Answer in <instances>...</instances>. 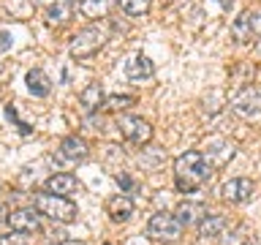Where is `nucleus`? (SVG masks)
Instances as JSON below:
<instances>
[{
	"instance_id": "1a4fd4ad",
	"label": "nucleus",
	"mask_w": 261,
	"mask_h": 245,
	"mask_svg": "<svg viewBox=\"0 0 261 245\" xmlns=\"http://www.w3.org/2000/svg\"><path fill=\"white\" fill-rule=\"evenodd\" d=\"M136 163L142 172H158L166 166V150L161 144H144L136 155Z\"/></svg>"
},
{
	"instance_id": "a211bd4d",
	"label": "nucleus",
	"mask_w": 261,
	"mask_h": 245,
	"mask_svg": "<svg viewBox=\"0 0 261 245\" xmlns=\"http://www.w3.org/2000/svg\"><path fill=\"white\" fill-rule=\"evenodd\" d=\"M196 229H199V237H204V240H218L226 232V220L220 215H204Z\"/></svg>"
},
{
	"instance_id": "9d476101",
	"label": "nucleus",
	"mask_w": 261,
	"mask_h": 245,
	"mask_svg": "<svg viewBox=\"0 0 261 245\" xmlns=\"http://www.w3.org/2000/svg\"><path fill=\"white\" fill-rule=\"evenodd\" d=\"M44 191L55 193V196H71V193L79 191V180H76V175H71V172H57V175H52L44 183Z\"/></svg>"
},
{
	"instance_id": "7c9ffc66",
	"label": "nucleus",
	"mask_w": 261,
	"mask_h": 245,
	"mask_svg": "<svg viewBox=\"0 0 261 245\" xmlns=\"http://www.w3.org/2000/svg\"><path fill=\"white\" fill-rule=\"evenodd\" d=\"M3 220H8V212H6L3 204H0V224H3Z\"/></svg>"
},
{
	"instance_id": "39448f33",
	"label": "nucleus",
	"mask_w": 261,
	"mask_h": 245,
	"mask_svg": "<svg viewBox=\"0 0 261 245\" xmlns=\"http://www.w3.org/2000/svg\"><path fill=\"white\" fill-rule=\"evenodd\" d=\"M117 126H120V134L125 136V142L134 147H144L152 139V126L139 114H120Z\"/></svg>"
},
{
	"instance_id": "20e7f679",
	"label": "nucleus",
	"mask_w": 261,
	"mask_h": 245,
	"mask_svg": "<svg viewBox=\"0 0 261 245\" xmlns=\"http://www.w3.org/2000/svg\"><path fill=\"white\" fill-rule=\"evenodd\" d=\"M38 212L46 218L57 220V224H71L76 218V204L68 202V196H55V193H41L38 196Z\"/></svg>"
},
{
	"instance_id": "423d86ee",
	"label": "nucleus",
	"mask_w": 261,
	"mask_h": 245,
	"mask_svg": "<svg viewBox=\"0 0 261 245\" xmlns=\"http://www.w3.org/2000/svg\"><path fill=\"white\" fill-rule=\"evenodd\" d=\"M228 106L237 117H256V114H261V90L253 85L240 87V93L231 95Z\"/></svg>"
},
{
	"instance_id": "393cba45",
	"label": "nucleus",
	"mask_w": 261,
	"mask_h": 245,
	"mask_svg": "<svg viewBox=\"0 0 261 245\" xmlns=\"http://www.w3.org/2000/svg\"><path fill=\"white\" fill-rule=\"evenodd\" d=\"M0 245H30L28 232H16V229H11V232L0 234Z\"/></svg>"
},
{
	"instance_id": "b1692460",
	"label": "nucleus",
	"mask_w": 261,
	"mask_h": 245,
	"mask_svg": "<svg viewBox=\"0 0 261 245\" xmlns=\"http://www.w3.org/2000/svg\"><path fill=\"white\" fill-rule=\"evenodd\" d=\"M253 79V65L250 63H237L231 68V85L248 87V82Z\"/></svg>"
},
{
	"instance_id": "f8f14e48",
	"label": "nucleus",
	"mask_w": 261,
	"mask_h": 245,
	"mask_svg": "<svg viewBox=\"0 0 261 245\" xmlns=\"http://www.w3.org/2000/svg\"><path fill=\"white\" fill-rule=\"evenodd\" d=\"M207 161L212 163V166H226L228 158L234 155V144L228 142V139L223 136H218V139H210V144H207Z\"/></svg>"
},
{
	"instance_id": "bb28decb",
	"label": "nucleus",
	"mask_w": 261,
	"mask_h": 245,
	"mask_svg": "<svg viewBox=\"0 0 261 245\" xmlns=\"http://www.w3.org/2000/svg\"><path fill=\"white\" fill-rule=\"evenodd\" d=\"M134 104V95H109V106L112 109H122V106Z\"/></svg>"
},
{
	"instance_id": "f3484780",
	"label": "nucleus",
	"mask_w": 261,
	"mask_h": 245,
	"mask_svg": "<svg viewBox=\"0 0 261 245\" xmlns=\"http://www.w3.org/2000/svg\"><path fill=\"white\" fill-rule=\"evenodd\" d=\"M112 6H114V0H79V11L87 19H103V16H109Z\"/></svg>"
},
{
	"instance_id": "f704fd0d",
	"label": "nucleus",
	"mask_w": 261,
	"mask_h": 245,
	"mask_svg": "<svg viewBox=\"0 0 261 245\" xmlns=\"http://www.w3.org/2000/svg\"><path fill=\"white\" fill-rule=\"evenodd\" d=\"M0 71H3V65H0Z\"/></svg>"
},
{
	"instance_id": "412c9836",
	"label": "nucleus",
	"mask_w": 261,
	"mask_h": 245,
	"mask_svg": "<svg viewBox=\"0 0 261 245\" xmlns=\"http://www.w3.org/2000/svg\"><path fill=\"white\" fill-rule=\"evenodd\" d=\"M231 36H234V41H240V44H248V41L253 38L250 14H248V11H242V14L234 19V24H231Z\"/></svg>"
},
{
	"instance_id": "aec40b11",
	"label": "nucleus",
	"mask_w": 261,
	"mask_h": 245,
	"mask_svg": "<svg viewBox=\"0 0 261 245\" xmlns=\"http://www.w3.org/2000/svg\"><path fill=\"white\" fill-rule=\"evenodd\" d=\"M79 101H82V106H87V112H98L106 104V95H103L101 85H87L85 90H82Z\"/></svg>"
},
{
	"instance_id": "72a5a7b5",
	"label": "nucleus",
	"mask_w": 261,
	"mask_h": 245,
	"mask_svg": "<svg viewBox=\"0 0 261 245\" xmlns=\"http://www.w3.org/2000/svg\"><path fill=\"white\" fill-rule=\"evenodd\" d=\"M0 196H3V185H0Z\"/></svg>"
},
{
	"instance_id": "4468645a",
	"label": "nucleus",
	"mask_w": 261,
	"mask_h": 245,
	"mask_svg": "<svg viewBox=\"0 0 261 245\" xmlns=\"http://www.w3.org/2000/svg\"><path fill=\"white\" fill-rule=\"evenodd\" d=\"M174 215H177V220L182 226H199L201 218L207 215V210H204L201 202H179L177 210H174Z\"/></svg>"
},
{
	"instance_id": "7ed1b4c3",
	"label": "nucleus",
	"mask_w": 261,
	"mask_h": 245,
	"mask_svg": "<svg viewBox=\"0 0 261 245\" xmlns=\"http://www.w3.org/2000/svg\"><path fill=\"white\" fill-rule=\"evenodd\" d=\"M109 38V30H103V28H85V30H79L76 36L71 38V44H68V52L71 57H76V60H85V57L90 55H95L98 49L103 46V41Z\"/></svg>"
},
{
	"instance_id": "ddd939ff",
	"label": "nucleus",
	"mask_w": 261,
	"mask_h": 245,
	"mask_svg": "<svg viewBox=\"0 0 261 245\" xmlns=\"http://www.w3.org/2000/svg\"><path fill=\"white\" fill-rule=\"evenodd\" d=\"M60 158L68 163H82L87 158V142L79 136H65L60 142Z\"/></svg>"
},
{
	"instance_id": "6e6552de",
	"label": "nucleus",
	"mask_w": 261,
	"mask_h": 245,
	"mask_svg": "<svg viewBox=\"0 0 261 245\" xmlns=\"http://www.w3.org/2000/svg\"><path fill=\"white\" fill-rule=\"evenodd\" d=\"M8 224H11V229H16V232H38L41 224H44V218H41L38 210H30V207H22V210H14L8 212Z\"/></svg>"
},
{
	"instance_id": "4be33fe9",
	"label": "nucleus",
	"mask_w": 261,
	"mask_h": 245,
	"mask_svg": "<svg viewBox=\"0 0 261 245\" xmlns=\"http://www.w3.org/2000/svg\"><path fill=\"white\" fill-rule=\"evenodd\" d=\"M3 8H6L8 16H14V19H30L33 11H36V8L30 6V0H6Z\"/></svg>"
},
{
	"instance_id": "6ab92c4d",
	"label": "nucleus",
	"mask_w": 261,
	"mask_h": 245,
	"mask_svg": "<svg viewBox=\"0 0 261 245\" xmlns=\"http://www.w3.org/2000/svg\"><path fill=\"white\" fill-rule=\"evenodd\" d=\"M44 19L52 24V28H60V24H65L71 19V6H68V0H57V3L52 6H46V11H44Z\"/></svg>"
},
{
	"instance_id": "0eeeda50",
	"label": "nucleus",
	"mask_w": 261,
	"mask_h": 245,
	"mask_svg": "<svg viewBox=\"0 0 261 245\" xmlns=\"http://www.w3.org/2000/svg\"><path fill=\"white\" fill-rule=\"evenodd\" d=\"M253 180L250 177H231V180H226L223 183V199L226 202H231V204H245L253 196Z\"/></svg>"
},
{
	"instance_id": "9b49d317",
	"label": "nucleus",
	"mask_w": 261,
	"mask_h": 245,
	"mask_svg": "<svg viewBox=\"0 0 261 245\" xmlns=\"http://www.w3.org/2000/svg\"><path fill=\"white\" fill-rule=\"evenodd\" d=\"M106 212H109V218L114 224H125V220H130V215H134V199H130L128 193L112 196V199L106 202Z\"/></svg>"
},
{
	"instance_id": "c9c22d12",
	"label": "nucleus",
	"mask_w": 261,
	"mask_h": 245,
	"mask_svg": "<svg viewBox=\"0 0 261 245\" xmlns=\"http://www.w3.org/2000/svg\"><path fill=\"white\" fill-rule=\"evenodd\" d=\"M103 245H109V242H103Z\"/></svg>"
},
{
	"instance_id": "5701e85b",
	"label": "nucleus",
	"mask_w": 261,
	"mask_h": 245,
	"mask_svg": "<svg viewBox=\"0 0 261 245\" xmlns=\"http://www.w3.org/2000/svg\"><path fill=\"white\" fill-rule=\"evenodd\" d=\"M117 6L122 8V14H125V16H142V14L150 11L152 0H120Z\"/></svg>"
},
{
	"instance_id": "c85d7f7f",
	"label": "nucleus",
	"mask_w": 261,
	"mask_h": 245,
	"mask_svg": "<svg viewBox=\"0 0 261 245\" xmlns=\"http://www.w3.org/2000/svg\"><path fill=\"white\" fill-rule=\"evenodd\" d=\"M11 44H14L11 33H8V30H3V33H0V55H6L8 49H11Z\"/></svg>"
},
{
	"instance_id": "2f4dec72",
	"label": "nucleus",
	"mask_w": 261,
	"mask_h": 245,
	"mask_svg": "<svg viewBox=\"0 0 261 245\" xmlns=\"http://www.w3.org/2000/svg\"><path fill=\"white\" fill-rule=\"evenodd\" d=\"M57 245H85V242H79V240H63V242H57Z\"/></svg>"
},
{
	"instance_id": "2eb2a0df",
	"label": "nucleus",
	"mask_w": 261,
	"mask_h": 245,
	"mask_svg": "<svg viewBox=\"0 0 261 245\" xmlns=\"http://www.w3.org/2000/svg\"><path fill=\"white\" fill-rule=\"evenodd\" d=\"M155 74V65H152V60L147 55H134V57H128L125 60V77L128 79H150Z\"/></svg>"
},
{
	"instance_id": "473e14b6",
	"label": "nucleus",
	"mask_w": 261,
	"mask_h": 245,
	"mask_svg": "<svg viewBox=\"0 0 261 245\" xmlns=\"http://www.w3.org/2000/svg\"><path fill=\"white\" fill-rule=\"evenodd\" d=\"M256 57L261 60V38H258V44H256Z\"/></svg>"
},
{
	"instance_id": "a878e982",
	"label": "nucleus",
	"mask_w": 261,
	"mask_h": 245,
	"mask_svg": "<svg viewBox=\"0 0 261 245\" xmlns=\"http://www.w3.org/2000/svg\"><path fill=\"white\" fill-rule=\"evenodd\" d=\"M117 185H120L125 193H128V191H136V188H139V183L128 175V172H120V175H117Z\"/></svg>"
},
{
	"instance_id": "f257e3e1",
	"label": "nucleus",
	"mask_w": 261,
	"mask_h": 245,
	"mask_svg": "<svg viewBox=\"0 0 261 245\" xmlns=\"http://www.w3.org/2000/svg\"><path fill=\"white\" fill-rule=\"evenodd\" d=\"M215 166L207 161V155L199 150H188L174 161V175H177V191L179 193H193L201 183L212 177Z\"/></svg>"
},
{
	"instance_id": "c756f323",
	"label": "nucleus",
	"mask_w": 261,
	"mask_h": 245,
	"mask_svg": "<svg viewBox=\"0 0 261 245\" xmlns=\"http://www.w3.org/2000/svg\"><path fill=\"white\" fill-rule=\"evenodd\" d=\"M231 3H234V0H220V8H223V11H228V8H231Z\"/></svg>"
},
{
	"instance_id": "cd10ccee",
	"label": "nucleus",
	"mask_w": 261,
	"mask_h": 245,
	"mask_svg": "<svg viewBox=\"0 0 261 245\" xmlns=\"http://www.w3.org/2000/svg\"><path fill=\"white\" fill-rule=\"evenodd\" d=\"M250 30H253V36L261 38V8H256V11L250 14Z\"/></svg>"
},
{
	"instance_id": "dca6fc26",
	"label": "nucleus",
	"mask_w": 261,
	"mask_h": 245,
	"mask_svg": "<svg viewBox=\"0 0 261 245\" xmlns=\"http://www.w3.org/2000/svg\"><path fill=\"white\" fill-rule=\"evenodd\" d=\"M24 85H28V90H30L33 95H38V98H46L49 93H52V82H49V77H46L44 71H38V68L28 71Z\"/></svg>"
},
{
	"instance_id": "f03ea898",
	"label": "nucleus",
	"mask_w": 261,
	"mask_h": 245,
	"mask_svg": "<svg viewBox=\"0 0 261 245\" xmlns=\"http://www.w3.org/2000/svg\"><path fill=\"white\" fill-rule=\"evenodd\" d=\"M144 234L150 237V240H158V242H174V240H179V234H182V224L177 220L174 212H155V215H150V220H147Z\"/></svg>"
}]
</instances>
